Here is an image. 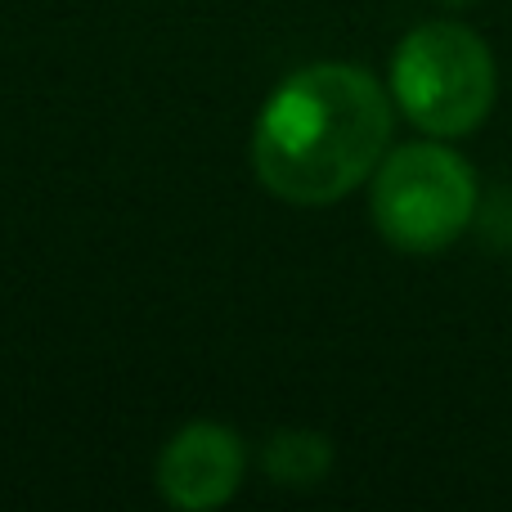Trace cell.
I'll return each mask as SVG.
<instances>
[{"label":"cell","mask_w":512,"mask_h":512,"mask_svg":"<svg viewBox=\"0 0 512 512\" xmlns=\"http://www.w3.org/2000/svg\"><path fill=\"white\" fill-rule=\"evenodd\" d=\"M495 86L490 45L463 23H423L391 54V104L436 140L477 131L495 108Z\"/></svg>","instance_id":"7a4b0ae2"},{"label":"cell","mask_w":512,"mask_h":512,"mask_svg":"<svg viewBox=\"0 0 512 512\" xmlns=\"http://www.w3.org/2000/svg\"><path fill=\"white\" fill-rule=\"evenodd\" d=\"M396 104L355 63H310L283 77L252 126V171L292 207H328L373 180L387 158Z\"/></svg>","instance_id":"6da1fadb"},{"label":"cell","mask_w":512,"mask_h":512,"mask_svg":"<svg viewBox=\"0 0 512 512\" xmlns=\"http://www.w3.org/2000/svg\"><path fill=\"white\" fill-rule=\"evenodd\" d=\"M477 176L445 144H400L373 171L369 216L405 256H436L468 234L477 216Z\"/></svg>","instance_id":"3957f363"},{"label":"cell","mask_w":512,"mask_h":512,"mask_svg":"<svg viewBox=\"0 0 512 512\" xmlns=\"http://www.w3.org/2000/svg\"><path fill=\"white\" fill-rule=\"evenodd\" d=\"M436 5H450V9H463V5H477V0H436Z\"/></svg>","instance_id":"8992f818"},{"label":"cell","mask_w":512,"mask_h":512,"mask_svg":"<svg viewBox=\"0 0 512 512\" xmlns=\"http://www.w3.org/2000/svg\"><path fill=\"white\" fill-rule=\"evenodd\" d=\"M248 454L234 427L198 418L180 427L158 454V490L180 512H212L225 508L243 486Z\"/></svg>","instance_id":"277c9868"},{"label":"cell","mask_w":512,"mask_h":512,"mask_svg":"<svg viewBox=\"0 0 512 512\" xmlns=\"http://www.w3.org/2000/svg\"><path fill=\"white\" fill-rule=\"evenodd\" d=\"M328 468H333V445L319 432L288 427V432H274L265 445V477L279 486H315L328 477Z\"/></svg>","instance_id":"5b68a950"}]
</instances>
